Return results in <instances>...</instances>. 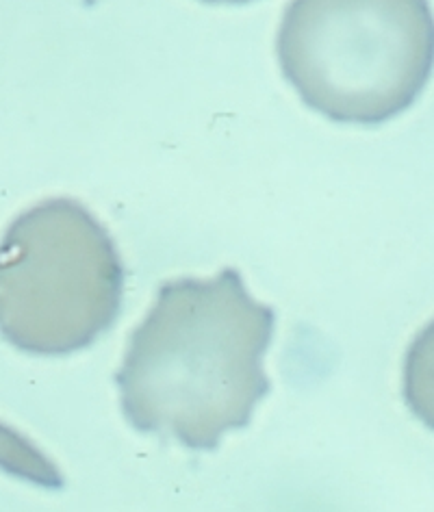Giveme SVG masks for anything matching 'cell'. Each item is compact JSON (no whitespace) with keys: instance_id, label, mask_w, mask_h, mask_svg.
<instances>
[{"instance_id":"5","label":"cell","mask_w":434,"mask_h":512,"mask_svg":"<svg viewBox=\"0 0 434 512\" xmlns=\"http://www.w3.org/2000/svg\"><path fill=\"white\" fill-rule=\"evenodd\" d=\"M0 469L44 489H61L63 476L40 447L0 421Z\"/></svg>"},{"instance_id":"4","label":"cell","mask_w":434,"mask_h":512,"mask_svg":"<svg viewBox=\"0 0 434 512\" xmlns=\"http://www.w3.org/2000/svg\"><path fill=\"white\" fill-rule=\"evenodd\" d=\"M404 400L421 424L434 430V319L406 352Z\"/></svg>"},{"instance_id":"1","label":"cell","mask_w":434,"mask_h":512,"mask_svg":"<svg viewBox=\"0 0 434 512\" xmlns=\"http://www.w3.org/2000/svg\"><path fill=\"white\" fill-rule=\"evenodd\" d=\"M274 322L233 267L161 285L116 374L126 421L187 450H215L226 432L250 424L270 393L265 354Z\"/></svg>"},{"instance_id":"6","label":"cell","mask_w":434,"mask_h":512,"mask_svg":"<svg viewBox=\"0 0 434 512\" xmlns=\"http://www.w3.org/2000/svg\"><path fill=\"white\" fill-rule=\"evenodd\" d=\"M202 3H211V5H244V3H250V0H202Z\"/></svg>"},{"instance_id":"2","label":"cell","mask_w":434,"mask_h":512,"mask_svg":"<svg viewBox=\"0 0 434 512\" xmlns=\"http://www.w3.org/2000/svg\"><path fill=\"white\" fill-rule=\"evenodd\" d=\"M278 61L313 111L380 124L406 111L434 70L428 0H291Z\"/></svg>"},{"instance_id":"3","label":"cell","mask_w":434,"mask_h":512,"mask_svg":"<svg viewBox=\"0 0 434 512\" xmlns=\"http://www.w3.org/2000/svg\"><path fill=\"white\" fill-rule=\"evenodd\" d=\"M122 296L120 252L81 202L35 204L0 239V337L22 352L89 348L118 319Z\"/></svg>"}]
</instances>
